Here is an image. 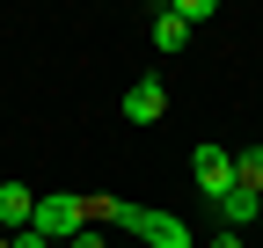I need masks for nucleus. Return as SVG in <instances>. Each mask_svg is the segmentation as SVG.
Here are the masks:
<instances>
[{
    "label": "nucleus",
    "mask_w": 263,
    "mask_h": 248,
    "mask_svg": "<svg viewBox=\"0 0 263 248\" xmlns=\"http://www.w3.org/2000/svg\"><path fill=\"white\" fill-rule=\"evenodd\" d=\"M51 248H59V241H51Z\"/></svg>",
    "instance_id": "obj_13"
},
{
    "label": "nucleus",
    "mask_w": 263,
    "mask_h": 248,
    "mask_svg": "<svg viewBox=\"0 0 263 248\" xmlns=\"http://www.w3.org/2000/svg\"><path fill=\"white\" fill-rule=\"evenodd\" d=\"M183 44H190V22H176L168 8H161L154 15V51H183Z\"/></svg>",
    "instance_id": "obj_7"
},
{
    "label": "nucleus",
    "mask_w": 263,
    "mask_h": 248,
    "mask_svg": "<svg viewBox=\"0 0 263 248\" xmlns=\"http://www.w3.org/2000/svg\"><path fill=\"white\" fill-rule=\"evenodd\" d=\"M37 226V190L29 182H0V234H22Z\"/></svg>",
    "instance_id": "obj_4"
},
{
    "label": "nucleus",
    "mask_w": 263,
    "mask_h": 248,
    "mask_svg": "<svg viewBox=\"0 0 263 248\" xmlns=\"http://www.w3.org/2000/svg\"><path fill=\"white\" fill-rule=\"evenodd\" d=\"M168 15H176V22H212L219 0H168Z\"/></svg>",
    "instance_id": "obj_9"
},
{
    "label": "nucleus",
    "mask_w": 263,
    "mask_h": 248,
    "mask_svg": "<svg viewBox=\"0 0 263 248\" xmlns=\"http://www.w3.org/2000/svg\"><path fill=\"white\" fill-rule=\"evenodd\" d=\"M37 234L59 241V248L81 241V234H88V204H81V197H37Z\"/></svg>",
    "instance_id": "obj_3"
},
{
    "label": "nucleus",
    "mask_w": 263,
    "mask_h": 248,
    "mask_svg": "<svg viewBox=\"0 0 263 248\" xmlns=\"http://www.w3.org/2000/svg\"><path fill=\"white\" fill-rule=\"evenodd\" d=\"M110 226H124V234H139L146 248H197V241H190V226L176 219V212H154V204H124V197H117V212H110Z\"/></svg>",
    "instance_id": "obj_1"
},
{
    "label": "nucleus",
    "mask_w": 263,
    "mask_h": 248,
    "mask_svg": "<svg viewBox=\"0 0 263 248\" xmlns=\"http://www.w3.org/2000/svg\"><path fill=\"white\" fill-rule=\"evenodd\" d=\"M256 226H263V219H256Z\"/></svg>",
    "instance_id": "obj_14"
},
{
    "label": "nucleus",
    "mask_w": 263,
    "mask_h": 248,
    "mask_svg": "<svg viewBox=\"0 0 263 248\" xmlns=\"http://www.w3.org/2000/svg\"><path fill=\"white\" fill-rule=\"evenodd\" d=\"M234 168H241V190L263 197V146H241V153H234Z\"/></svg>",
    "instance_id": "obj_8"
},
{
    "label": "nucleus",
    "mask_w": 263,
    "mask_h": 248,
    "mask_svg": "<svg viewBox=\"0 0 263 248\" xmlns=\"http://www.w3.org/2000/svg\"><path fill=\"white\" fill-rule=\"evenodd\" d=\"M212 248H241V234H227V226H219V234H212Z\"/></svg>",
    "instance_id": "obj_11"
},
{
    "label": "nucleus",
    "mask_w": 263,
    "mask_h": 248,
    "mask_svg": "<svg viewBox=\"0 0 263 248\" xmlns=\"http://www.w3.org/2000/svg\"><path fill=\"white\" fill-rule=\"evenodd\" d=\"M0 248H15V241H8V234H0Z\"/></svg>",
    "instance_id": "obj_12"
},
{
    "label": "nucleus",
    "mask_w": 263,
    "mask_h": 248,
    "mask_svg": "<svg viewBox=\"0 0 263 248\" xmlns=\"http://www.w3.org/2000/svg\"><path fill=\"white\" fill-rule=\"evenodd\" d=\"M212 212H219V226H227V234H241V226L263 219V197H256V190H234V197H219Z\"/></svg>",
    "instance_id": "obj_6"
},
{
    "label": "nucleus",
    "mask_w": 263,
    "mask_h": 248,
    "mask_svg": "<svg viewBox=\"0 0 263 248\" xmlns=\"http://www.w3.org/2000/svg\"><path fill=\"white\" fill-rule=\"evenodd\" d=\"M124 117L132 124H161V117H168V88H161V80H132L124 88Z\"/></svg>",
    "instance_id": "obj_5"
},
{
    "label": "nucleus",
    "mask_w": 263,
    "mask_h": 248,
    "mask_svg": "<svg viewBox=\"0 0 263 248\" xmlns=\"http://www.w3.org/2000/svg\"><path fill=\"white\" fill-rule=\"evenodd\" d=\"M190 175H197V190H205L212 204L241 190V168H234V153H227L219 139H205V146H197V153H190Z\"/></svg>",
    "instance_id": "obj_2"
},
{
    "label": "nucleus",
    "mask_w": 263,
    "mask_h": 248,
    "mask_svg": "<svg viewBox=\"0 0 263 248\" xmlns=\"http://www.w3.org/2000/svg\"><path fill=\"white\" fill-rule=\"evenodd\" d=\"M66 248H103V234H95V226H88V234H81V241H66Z\"/></svg>",
    "instance_id": "obj_10"
}]
</instances>
